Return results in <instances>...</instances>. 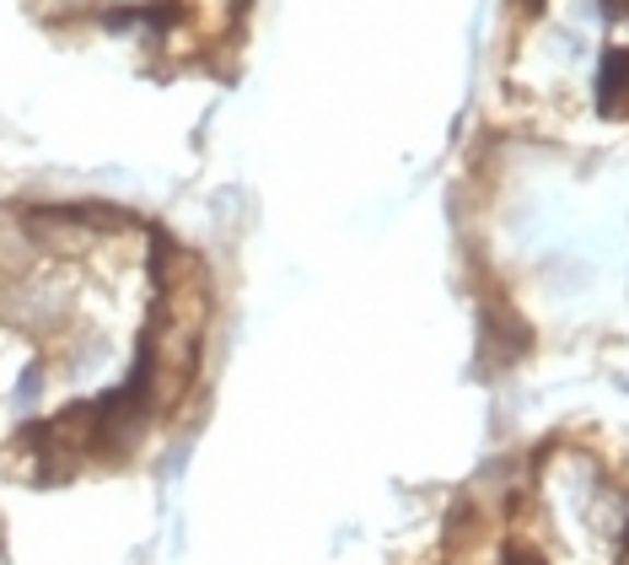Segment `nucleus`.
I'll return each mask as SVG.
<instances>
[{
    "mask_svg": "<svg viewBox=\"0 0 629 565\" xmlns=\"http://www.w3.org/2000/svg\"><path fill=\"white\" fill-rule=\"evenodd\" d=\"M490 565H629V480L581 447L544 452L505 491Z\"/></svg>",
    "mask_w": 629,
    "mask_h": 565,
    "instance_id": "obj_1",
    "label": "nucleus"
}]
</instances>
